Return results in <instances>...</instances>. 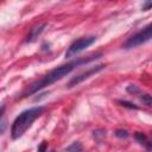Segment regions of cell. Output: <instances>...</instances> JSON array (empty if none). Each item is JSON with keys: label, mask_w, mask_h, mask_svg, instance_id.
<instances>
[{"label": "cell", "mask_w": 152, "mask_h": 152, "mask_svg": "<svg viewBox=\"0 0 152 152\" xmlns=\"http://www.w3.org/2000/svg\"><path fill=\"white\" fill-rule=\"evenodd\" d=\"M102 57V52H97V53H93L90 56H87V57H82V58H77V59H74V61H70L68 62L66 64H63V65H59L52 70H50L46 75H44L42 78H39L38 81L33 82L26 91L23 93L21 97H26V96H30V95H33L36 94L37 91L46 88L48 86L62 80L64 76H66L68 74H70L76 66L78 65H82V64H87L91 61H95L97 58Z\"/></svg>", "instance_id": "cell-1"}, {"label": "cell", "mask_w": 152, "mask_h": 152, "mask_svg": "<svg viewBox=\"0 0 152 152\" xmlns=\"http://www.w3.org/2000/svg\"><path fill=\"white\" fill-rule=\"evenodd\" d=\"M65 152H83V146L78 141H74L70 146L66 147Z\"/></svg>", "instance_id": "cell-7"}, {"label": "cell", "mask_w": 152, "mask_h": 152, "mask_svg": "<svg viewBox=\"0 0 152 152\" xmlns=\"http://www.w3.org/2000/svg\"><path fill=\"white\" fill-rule=\"evenodd\" d=\"M104 66H106V65H103V64H99V65H95V66H91V68L87 69L86 71H82V72L75 75V76L68 82V88H72V87H75V86H78V84H80L81 82H83L84 80H87V78H89L90 76H93V75L97 74L99 71H101Z\"/></svg>", "instance_id": "cell-5"}, {"label": "cell", "mask_w": 152, "mask_h": 152, "mask_svg": "<svg viewBox=\"0 0 152 152\" xmlns=\"http://www.w3.org/2000/svg\"><path fill=\"white\" fill-rule=\"evenodd\" d=\"M152 39V23L148 24L147 26H145L144 28H141L140 31H138L137 33H134L133 36H131L125 43H124V49H133L137 46H140L142 44H145L146 42Z\"/></svg>", "instance_id": "cell-3"}, {"label": "cell", "mask_w": 152, "mask_h": 152, "mask_svg": "<svg viewBox=\"0 0 152 152\" xmlns=\"http://www.w3.org/2000/svg\"><path fill=\"white\" fill-rule=\"evenodd\" d=\"M115 137L120 138V139H126L129 137V133L127 129H124V128H119L115 131Z\"/></svg>", "instance_id": "cell-10"}, {"label": "cell", "mask_w": 152, "mask_h": 152, "mask_svg": "<svg viewBox=\"0 0 152 152\" xmlns=\"http://www.w3.org/2000/svg\"><path fill=\"white\" fill-rule=\"evenodd\" d=\"M122 107H126V108H129V109H138L139 107L137 106V104H134V103H132V102H129V101H122V100H120V101H118Z\"/></svg>", "instance_id": "cell-11"}, {"label": "cell", "mask_w": 152, "mask_h": 152, "mask_svg": "<svg viewBox=\"0 0 152 152\" xmlns=\"http://www.w3.org/2000/svg\"><path fill=\"white\" fill-rule=\"evenodd\" d=\"M134 137H135V139H137L141 145H145V144L147 142V138H146V135H145L144 133H141V132H137Z\"/></svg>", "instance_id": "cell-12"}, {"label": "cell", "mask_w": 152, "mask_h": 152, "mask_svg": "<svg viewBox=\"0 0 152 152\" xmlns=\"http://www.w3.org/2000/svg\"><path fill=\"white\" fill-rule=\"evenodd\" d=\"M44 112V107L38 106V107H32L28 108L24 112H21L13 121L12 127H11V137L12 139H19L20 137L24 135V133L31 127L32 122L39 118Z\"/></svg>", "instance_id": "cell-2"}, {"label": "cell", "mask_w": 152, "mask_h": 152, "mask_svg": "<svg viewBox=\"0 0 152 152\" xmlns=\"http://www.w3.org/2000/svg\"><path fill=\"white\" fill-rule=\"evenodd\" d=\"M151 7H152V1H145V2L141 5L142 11H147V10H150Z\"/></svg>", "instance_id": "cell-15"}, {"label": "cell", "mask_w": 152, "mask_h": 152, "mask_svg": "<svg viewBox=\"0 0 152 152\" xmlns=\"http://www.w3.org/2000/svg\"><path fill=\"white\" fill-rule=\"evenodd\" d=\"M127 91L128 93H131V94H133V95H137V94H139V88L137 87V86H134V84H129L128 87H127Z\"/></svg>", "instance_id": "cell-13"}, {"label": "cell", "mask_w": 152, "mask_h": 152, "mask_svg": "<svg viewBox=\"0 0 152 152\" xmlns=\"http://www.w3.org/2000/svg\"><path fill=\"white\" fill-rule=\"evenodd\" d=\"M46 148H48V142L46 141H43L38 146V152H46Z\"/></svg>", "instance_id": "cell-14"}, {"label": "cell", "mask_w": 152, "mask_h": 152, "mask_svg": "<svg viewBox=\"0 0 152 152\" xmlns=\"http://www.w3.org/2000/svg\"><path fill=\"white\" fill-rule=\"evenodd\" d=\"M93 137H94L99 142H101L102 139L106 137V131H104V129H96V131L93 132Z\"/></svg>", "instance_id": "cell-9"}, {"label": "cell", "mask_w": 152, "mask_h": 152, "mask_svg": "<svg viewBox=\"0 0 152 152\" xmlns=\"http://www.w3.org/2000/svg\"><path fill=\"white\" fill-rule=\"evenodd\" d=\"M140 101L146 104L147 107H151L152 108V96L148 95V94H141L140 95Z\"/></svg>", "instance_id": "cell-8"}, {"label": "cell", "mask_w": 152, "mask_h": 152, "mask_svg": "<svg viewBox=\"0 0 152 152\" xmlns=\"http://www.w3.org/2000/svg\"><path fill=\"white\" fill-rule=\"evenodd\" d=\"M96 40L95 36H89V37H82L76 39L66 50L65 52V57L66 58H71L75 57L76 55H78L80 52H82L84 49H87L88 46H90L91 44H94Z\"/></svg>", "instance_id": "cell-4"}, {"label": "cell", "mask_w": 152, "mask_h": 152, "mask_svg": "<svg viewBox=\"0 0 152 152\" xmlns=\"http://www.w3.org/2000/svg\"><path fill=\"white\" fill-rule=\"evenodd\" d=\"M45 26H46L45 23H39V24L33 25V26L30 28V31H28V33H27V36H26L25 42H26V43H33V42H36L37 38H38V37L42 34V32L44 31Z\"/></svg>", "instance_id": "cell-6"}]
</instances>
